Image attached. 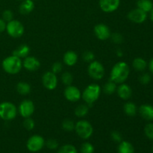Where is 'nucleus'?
<instances>
[{
  "label": "nucleus",
  "instance_id": "1",
  "mask_svg": "<svg viewBox=\"0 0 153 153\" xmlns=\"http://www.w3.org/2000/svg\"><path fill=\"white\" fill-rule=\"evenodd\" d=\"M130 74V67L125 61H119L112 67L110 73V79L117 85L124 83Z\"/></svg>",
  "mask_w": 153,
  "mask_h": 153
},
{
  "label": "nucleus",
  "instance_id": "2",
  "mask_svg": "<svg viewBox=\"0 0 153 153\" xmlns=\"http://www.w3.org/2000/svg\"><path fill=\"white\" fill-rule=\"evenodd\" d=\"M1 66L5 73L10 75H15L19 73L22 70V61L21 58L12 55L3 60Z\"/></svg>",
  "mask_w": 153,
  "mask_h": 153
},
{
  "label": "nucleus",
  "instance_id": "3",
  "mask_svg": "<svg viewBox=\"0 0 153 153\" xmlns=\"http://www.w3.org/2000/svg\"><path fill=\"white\" fill-rule=\"evenodd\" d=\"M102 89L97 84H91L86 87L82 94V97L85 102L91 107L98 100L101 94Z\"/></svg>",
  "mask_w": 153,
  "mask_h": 153
},
{
  "label": "nucleus",
  "instance_id": "4",
  "mask_svg": "<svg viewBox=\"0 0 153 153\" xmlns=\"http://www.w3.org/2000/svg\"><path fill=\"white\" fill-rule=\"evenodd\" d=\"M16 106L10 102H3L0 103V118L4 121L13 120L17 115Z\"/></svg>",
  "mask_w": 153,
  "mask_h": 153
},
{
  "label": "nucleus",
  "instance_id": "5",
  "mask_svg": "<svg viewBox=\"0 0 153 153\" xmlns=\"http://www.w3.org/2000/svg\"><path fill=\"white\" fill-rule=\"evenodd\" d=\"M75 131L80 138L88 140L94 133V128L91 123L85 120H81L76 123Z\"/></svg>",
  "mask_w": 153,
  "mask_h": 153
},
{
  "label": "nucleus",
  "instance_id": "6",
  "mask_svg": "<svg viewBox=\"0 0 153 153\" xmlns=\"http://www.w3.org/2000/svg\"><path fill=\"white\" fill-rule=\"evenodd\" d=\"M6 31L7 34L13 38H19L22 37L25 31V28L22 22L16 19H12L7 22Z\"/></svg>",
  "mask_w": 153,
  "mask_h": 153
},
{
  "label": "nucleus",
  "instance_id": "7",
  "mask_svg": "<svg viewBox=\"0 0 153 153\" xmlns=\"http://www.w3.org/2000/svg\"><path fill=\"white\" fill-rule=\"evenodd\" d=\"M88 73L91 79L100 80L105 76V68L100 61H93L88 66Z\"/></svg>",
  "mask_w": 153,
  "mask_h": 153
},
{
  "label": "nucleus",
  "instance_id": "8",
  "mask_svg": "<svg viewBox=\"0 0 153 153\" xmlns=\"http://www.w3.org/2000/svg\"><path fill=\"white\" fill-rule=\"evenodd\" d=\"M45 140L39 134H34L31 136L27 140L26 147L30 152H37L41 150L45 146Z\"/></svg>",
  "mask_w": 153,
  "mask_h": 153
},
{
  "label": "nucleus",
  "instance_id": "9",
  "mask_svg": "<svg viewBox=\"0 0 153 153\" xmlns=\"http://www.w3.org/2000/svg\"><path fill=\"white\" fill-rule=\"evenodd\" d=\"M17 110L20 116L23 118L30 117L35 111V106L31 100H25L21 102Z\"/></svg>",
  "mask_w": 153,
  "mask_h": 153
},
{
  "label": "nucleus",
  "instance_id": "10",
  "mask_svg": "<svg viewBox=\"0 0 153 153\" xmlns=\"http://www.w3.org/2000/svg\"><path fill=\"white\" fill-rule=\"evenodd\" d=\"M42 83L49 91H53L58 86V77L52 71L46 72L42 76Z\"/></svg>",
  "mask_w": 153,
  "mask_h": 153
},
{
  "label": "nucleus",
  "instance_id": "11",
  "mask_svg": "<svg viewBox=\"0 0 153 153\" xmlns=\"http://www.w3.org/2000/svg\"><path fill=\"white\" fill-rule=\"evenodd\" d=\"M127 17L131 22L136 24L143 23L147 19V13L140 10L138 7L132 9L128 13Z\"/></svg>",
  "mask_w": 153,
  "mask_h": 153
},
{
  "label": "nucleus",
  "instance_id": "12",
  "mask_svg": "<svg viewBox=\"0 0 153 153\" xmlns=\"http://www.w3.org/2000/svg\"><path fill=\"white\" fill-rule=\"evenodd\" d=\"M64 95L66 100L72 102H76L82 98V93L80 90L77 87L72 85L67 86L64 91Z\"/></svg>",
  "mask_w": 153,
  "mask_h": 153
},
{
  "label": "nucleus",
  "instance_id": "13",
  "mask_svg": "<svg viewBox=\"0 0 153 153\" xmlns=\"http://www.w3.org/2000/svg\"><path fill=\"white\" fill-rule=\"evenodd\" d=\"M100 7L105 13H112L118 9L120 0H100Z\"/></svg>",
  "mask_w": 153,
  "mask_h": 153
},
{
  "label": "nucleus",
  "instance_id": "14",
  "mask_svg": "<svg viewBox=\"0 0 153 153\" xmlns=\"http://www.w3.org/2000/svg\"><path fill=\"white\" fill-rule=\"evenodd\" d=\"M94 34H95L96 37L100 40H106L110 38L111 34V30L108 25L105 24L100 23L97 24L95 27H94Z\"/></svg>",
  "mask_w": 153,
  "mask_h": 153
},
{
  "label": "nucleus",
  "instance_id": "15",
  "mask_svg": "<svg viewBox=\"0 0 153 153\" xmlns=\"http://www.w3.org/2000/svg\"><path fill=\"white\" fill-rule=\"evenodd\" d=\"M22 67L29 72L37 71L40 67V62L34 56H27L22 61Z\"/></svg>",
  "mask_w": 153,
  "mask_h": 153
},
{
  "label": "nucleus",
  "instance_id": "16",
  "mask_svg": "<svg viewBox=\"0 0 153 153\" xmlns=\"http://www.w3.org/2000/svg\"><path fill=\"white\" fill-rule=\"evenodd\" d=\"M118 97L123 100H128L132 95V90L128 85L125 83L120 84L116 91Z\"/></svg>",
  "mask_w": 153,
  "mask_h": 153
},
{
  "label": "nucleus",
  "instance_id": "17",
  "mask_svg": "<svg viewBox=\"0 0 153 153\" xmlns=\"http://www.w3.org/2000/svg\"><path fill=\"white\" fill-rule=\"evenodd\" d=\"M139 114L143 120L153 121V105L149 104H143L138 109Z\"/></svg>",
  "mask_w": 153,
  "mask_h": 153
},
{
  "label": "nucleus",
  "instance_id": "18",
  "mask_svg": "<svg viewBox=\"0 0 153 153\" xmlns=\"http://www.w3.org/2000/svg\"><path fill=\"white\" fill-rule=\"evenodd\" d=\"M78 55L74 51H67L64 55V63L68 67H73L78 62Z\"/></svg>",
  "mask_w": 153,
  "mask_h": 153
},
{
  "label": "nucleus",
  "instance_id": "19",
  "mask_svg": "<svg viewBox=\"0 0 153 153\" xmlns=\"http://www.w3.org/2000/svg\"><path fill=\"white\" fill-rule=\"evenodd\" d=\"M34 9V2L33 0H23L19 4V10L21 14L26 15L31 13Z\"/></svg>",
  "mask_w": 153,
  "mask_h": 153
},
{
  "label": "nucleus",
  "instance_id": "20",
  "mask_svg": "<svg viewBox=\"0 0 153 153\" xmlns=\"http://www.w3.org/2000/svg\"><path fill=\"white\" fill-rule=\"evenodd\" d=\"M30 52V48L28 45L22 44L19 46H18L16 49H14L12 55L18 57L19 58H25L27 56H28Z\"/></svg>",
  "mask_w": 153,
  "mask_h": 153
},
{
  "label": "nucleus",
  "instance_id": "21",
  "mask_svg": "<svg viewBox=\"0 0 153 153\" xmlns=\"http://www.w3.org/2000/svg\"><path fill=\"white\" fill-rule=\"evenodd\" d=\"M132 67L136 71L143 72L148 67V64L143 58H135L132 61Z\"/></svg>",
  "mask_w": 153,
  "mask_h": 153
},
{
  "label": "nucleus",
  "instance_id": "22",
  "mask_svg": "<svg viewBox=\"0 0 153 153\" xmlns=\"http://www.w3.org/2000/svg\"><path fill=\"white\" fill-rule=\"evenodd\" d=\"M117 151L118 153H134V148L130 142L122 140L119 143Z\"/></svg>",
  "mask_w": 153,
  "mask_h": 153
},
{
  "label": "nucleus",
  "instance_id": "23",
  "mask_svg": "<svg viewBox=\"0 0 153 153\" xmlns=\"http://www.w3.org/2000/svg\"><path fill=\"white\" fill-rule=\"evenodd\" d=\"M124 113L128 117L135 116L137 112V105L132 102H127L123 105Z\"/></svg>",
  "mask_w": 153,
  "mask_h": 153
},
{
  "label": "nucleus",
  "instance_id": "24",
  "mask_svg": "<svg viewBox=\"0 0 153 153\" xmlns=\"http://www.w3.org/2000/svg\"><path fill=\"white\" fill-rule=\"evenodd\" d=\"M137 7L148 13L153 8V2L152 0H137Z\"/></svg>",
  "mask_w": 153,
  "mask_h": 153
},
{
  "label": "nucleus",
  "instance_id": "25",
  "mask_svg": "<svg viewBox=\"0 0 153 153\" xmlns=\"http://www.w3.org/2000/svg\"><path fill=\"white\" fill-rule=\"evenodd\" d=\"M16 91L19 94L22 96L28 95L31 92V85L28 83L25 82H19V83L16 85Z\"/></svg>",
  "mask_w": 153,
  "mask_h": 153
},
{
  "label": "nucleus",
  "instance_id": "26",
  "mask_svg": "<svg viewBox=\"0 0 153 153\" xmlns=\"http://www.w3.org/2000/svg\"><path fill=\"white\" fill-rule=\"evenodd\" d=\"M89 112V106L85 104H80L75 108L74 114L77 117L82 118L87 116Z\"/></svg>",
  "mask_w": 153,
  "mask_h": 153
},
{
  "label": "nucleus",
  "instance_id": "27",
  "mask_svg": "<svg viewBox=\"0 0 153 153\" xmlns=\"http://www.w3.org/2000/svg\"><path fill=\"white\" fill-rule=\"evenodd\" d=\"M117 88V84L110 79L108 82H106L102 88V91L106 95H112V94L116 92Z\"/></svg>",
  "mask_w": 153,
  "mask_h": 153
},
{
  "label": "nucleus",
  "instance_id": "28",
  "mask_svg": "<svg viewBox=\"0 0 153 153\" xmlns=\"http://www.w3.org/2000/svg\"><path fill=\"white\" fill-rule=\"evenodd\" d=\"M75 126H76V123L70 119L64 120L61 124L62 128L66 131H73V130H75Z\"/></svg>",
  "mask_w": 153,
  "mask_h": 153
},
{
  "label": "nucleus",
  "instance_id": "29",
  "mask_svg": "<svg viewBox=\"0 0 153 153\" xmlns=\"http://www.w3.org/2000/svg\"><path fill=\"white\" fill-rule=\"evenodd\" d=\"M61 82L66 86L71 85L73 82V76L72 73H70V72H64L61 75Z\"/></svg>",
  "mask_w": 153,
  "mask_h": 153
},
{
  "label": "nucleus",
  "instance_id": "30",
  "mask_svg": "<svg viewBox=\"0 0 153 153\" xmlns=\"http://www.w3.org/2000/svg\"><path fill=\"white\" fill-rule=\"evenodd\" d=\"M58 153H78V151L73 145L66 144L59 148Z\"/></svg>",
  "mask_w": 153,
  "mask_h": 153
},
{
  "label": "nucleus",
  "instance_id": "31",
  "mask_svg": "<svg viewBox=\"0 0 153 153\" xmlns=\"http://www.w3.org/2000/svg\"><path fill=\"white\" fill-rule=\"evenodd\" d=\"M94 146L92 143H89V142H85L82 143V146H81V153H94Z\"/></svg>",
  "mask_w": 153,
  "mask_h": 153
},
{
  "label": "nucleus",
  "instance_id": "32",
  "mask_svg": "<svg viewBox=\"0 0 153 153\" xmlns=\"http://www.w3.org/2000/svg\"><path fill=\"white\" fill-rule=\"evenodd\" d=\"M23 126L28 131H31L35 127V122L31 117L25 118L23 121Z\"/></svg>",
  "mask_w": 153,
  "mask_h": 153
},
{
  "label": "nucleus",
  "instance_id": "33",
  "mask_svg": "<svg viewBox=\"0 0 153 153\" xmlns=\"http://www.w3.org/2000/svg\"><path fill=\"white\" fill-rule=\"evenodd\" d=\"M110 38L111 40V41L113 42L114 43H115V44H121L124 40L123 36L120 33L118 32L112 33V34H111Z\"/></svg>",
  "mask_w": 153,
  "mask_h": 153
},
{
  "label": "nucleus",
  "instance_id": "34",
  "mask_svg": "<svg viewBox=\"0 0 153 153\" xmlns=\"http://www.w3.org/2000/svg\"><path fill=\"white\" fill-rule=\"evenodd\" d=\"M144 134L147 138L153 140V123L146 124L144 128Z\"/></svg>",
  "mask_w": 153,
  "mask_h": 153
},
{
  "label": "nucleus",
  "instance_id": "35",
  "mask_svg": "<svg viewBox=\"0 0 153 153\" xmlns=\"http://www.w3.org/2000/svg\"><path fill=\"white\" fill-rule=\"evenodd\" d=\"M151 80H152V77H151L150 74L147 73H143L139 77V82H140L141 85H146L150 83Z\"/></svg>",
  "mask_w": 153,
  "mask_h": 153
},
{
  "label": "nucleus",
  "instance_id": "36",
  "mask_svg": "<svg viewBox=\"0 0 153 153\" xmlns=\"http://www.w3.org/2000/svg\"><path fill=\"white\" fill-rule=\"evenodd\" d=\"M45 144L46 145V146L48 147V149H51V150H55L58 148V140H55L54 138H50L49 140H47V141L45 143Z\"/></svg>",
  "mask_w": 153,
  "mask_h": 153
},
{
  "label": "nucleus",
  "instance_id": "37",
  "mask_svg": "<svg viewBox=\"0 0 153 153\" xmlns=\"http://www.w3.org/2000/svg\"><path fill=\"white\" fill-rule=\"evenodd\" d=\"M82 58L83 60L87 63H91L93 61H94V58H95V55L94 54V52H91V51H85V52L82 55Z\"/></svg>",
  "mask_w": 153,
  "mask_h": 153
},
{
  "label": "nucleus",
  "instance_id": "38",
  "mask_svg": "<svg viewBox=\"0 0 153 153\" xmlns=\"http://www.w3.org/2000/svg\"><path fill=\"white\" fill-rule=\"evenodd\" d=\"M2 18L1 19H4L6 22H10V20L13 19V13L12 12V10H9V9H7V10H4V11L2 12Z\"/></svg>",
  "mask_w": 153,
  "mask_h": 153
},
{
  "label": "nucleus",
  "instance_id": "39",
  "mask_svg": "<svg viewBox=\"0 0 153 153\" xmlns=\"http://www.w3.org/2000/svg\"><path fill=\"white\" fill-rule=\"evenodd\" d=\"M63 70V64L61 62H55L52 66V69L51 71L54 73L55 74H58V73H61Z\"/></svg>",
  "mask_w": 153,
  "mask_h": 153
},
{
  "label": "nucleus",
  "instance_id": "40",
  "mask_svg": "<svg viewBox=\"0 0 153 153\" xmlns=\"http://www.w3.org/2000/svg\"><path fill=\"white\" fill-rule=\"evenodd\" d=\"M111 137L116 143H120L123 140L122 134L118 131H113L111 133Z\"/></svg>",
  "mask_w": 153,
  "mask_h": 153
},
{
  "label": "nucleus",
  "instance_id": "41",
  "mask_svg": "<svg viewBox=\"0 0 153 153\" xmlns=\"http://www.w3.org/2000/svg\"><path fill=\"white\" fill-rule=\"evenodd\" d=\"M6 25H7V22H6L4 19H0V34L5 31Z\"/></svg>",
  "mask_w": 153,
  "mask_h": 153
},
{
  "label": "nucleus",
  "instance_id": "42",
  "mask_svg": "<svg viewBox=\"0 0 153 153\" xmlns=\"http://www.w3.org/2000/svg\"><path fill=\"white\" fill-rule=\"evenodd\" d=\"M148 67H149V71L151 72V73L153 74V58L150 60V61L148 64Z\"/></svg>",
  "mask_w": 153,
  "mask_h": 153
},
{
  "label": "nucleus",
  "instance_id": "43",
  "mask_svg": "<svg viewBox=\"0 0 153 153\" xmlns=\"http://www.w3.org/2000/svg\"><path fill=\"white\" fill-rule=\"evenodd\" d=\"M116 55L117 57L121 58V57L123 56V50L121 49H117L116 51Z\"/></svg>",
  "mask_w": 153,
  "mask_h": 153
},
{
  "label": "nucleus",
  "instance_id": "44",
  "mask_svg": "<svg viewBox=\"0 0 153 153\" xmlns=\"http://www.w3.org/2000/svg\"><path fill=\"white\" fill-rule=\"evenodd\" d=\"M149 18H150L151 20L153 22V8L150 10V12H149Z\"/></svg>",
  "mask_w": 153,
  "mask_h": 153
},
{
  "label": "nucleus",
  "instance_id": "45",
  "mask_svg": "<svg viewBox=\"0 0 153 153\" xmlns=\"http://www.w3.org/2000/svg\"><path fill=\"white\" fill-rule=\"evenodd\" d=\"M152 152H153V145H152Z\"/></svg>",
  "mask_w": 153,
  "mask_h": 153
},
{
  "label": "nucleus",
  "instance_id": "46",
  "mask_svg": "<svg viewBox=\"0 0 153 153\" xmlns=\"http://www.w3.org/2000/svg\"><path fill=\"white\" fill-rule=\"evenodd\" d=\"M18 1H23V0H18Z\"/></svg>",
  "mask_w": 153,
  "mask_h": 153
},
{
  "label": "nucleus",
  "instance_id": "47",
  "mask_svg": "<svg viewBox=\"0 0 153 153\" xmlns=\"http://www.w3.org/2000/svg\"><path fill=\"white\" fill-rule=\"evenodd\" d=\"M33 1H34V0H33Z\"/></svg>",
  "mask_w": 153,
  "mask_h": 153
}]
</instances>
